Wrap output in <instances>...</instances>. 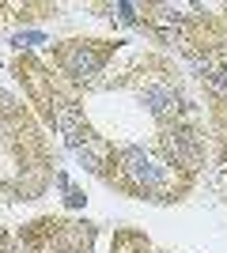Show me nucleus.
Returning <instances> with one entry per match:
<instances>
[{
    "instance_id": "7ed1b4c3",
    "label": "nucleus",
    "mask_w": 227,
    "mask_h": 253,
    "mask_svg": "<svg viewBox=\"0 0 227 253\" xmlns=\"http://www.w3.org/2000/svg\"><path fill=\"white\" fill-rule=\"evenodd\" d=\"M11 110H15V98L8 91H0V114H11Z\"/></svg>"
},
{
    "instance_id": "f03ea898",
    "label": "nucleus",
    "mask_w": 227,
    "mask_h": 253,
    "mask_svg": "<svg viewBox=\"0 0 227 253\" xmlns=\"http://www.w3.org/2000/svg\"><path fill=\"white\" fill-rule=\"evenodd\" d=\"M144 102L151 106V114H155V117L178 114V95H174L171 87H148V91H144Z\"/></svg>"
},
{
    "instance_id": "20e7f679",
    "label": "nucleus",
    "mask_w": 227,
    "mask_h": 253,
    "mask_svg": "<svg viewBox=\"0 0 227 253\" xmlns=\"http://www.w3.org/2000/svg\"><path fill=\"white\" fill-rule=\"evenodd\" d=\"M118 11H121V19H125V23H136V15H133V4H118Z\"/></svg>"
},
{
    "instance_id": "f257e3e1",
    "label": "nucleus",
    "mask_w": 227,
    "mask_h": 253,
    "mask_svg": "<svg viewBox=\"0 0 227 253\" xmlns=\"http://www.w3.org/2000/svg\"><path fill=\"white\" fill-rule=\"evenodd\" d=\"M61 57H65V68L72 76H80V80H84V76H95L98 68H102V53H95L91 45H68Z\"/></svg>"
}]
</instances>
